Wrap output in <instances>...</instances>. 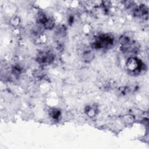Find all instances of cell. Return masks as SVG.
<instances>
[{
	"instance_id": "obj_6",
	"label": "cell",
	"mask_w": 149,
	"mask_h": 149,
	"mask_svg": "<svg viewBox=\"0 0 149 149\" xmlns=\"http://www.w3.org/2000/svg\"><path fill=\"white\" fill-rule=\"evenodd\" d=\"M49 114L52 119L57 120L61 116V111L56 108H51L49 111Z\"/></svg>"
},
{
	"instance_id": "obj_5",
	"label": "cell",
	"mask_w": 149,
	"mask_h": 149,
	"mask_svg": "<svg viewBox=\"0 0 149 149\" xmlns=\"http://www.w3.org/2000/svg\"><path fill=\"white\" fill-rule=\"evenodd\" d=\"M48 18L49 17H47V16L45 13L42 12H39L37 14V22L44 26L45 23L47 22Z\"/></svg>"
},
{
	"instance_id": "obj_9",
	"label": "cell",
	"mask_w": 149,
	"mask_h": 149,
	"mask_svg": "<svg viewBox=\"0 0 149 149\" xmlns=\"http://www.w3.org/2000/svg\"><path fill=\"white\" fill-rule=\"evenodd\" d=\"M54 25H55V22L54 19L51 17H49L47 22L44 25V27L46 29H51L54 27Z\"/></svg>"
},
{
	"instance_id": "obj_2",
	"label": "cell",
	"mask_w": 149,
	"mask_h": 149,
	"mask_svg": "<svg viewBox=\"0 0 149 149\" xmlns=\"http://www.w3.org/2000/svg\"><path fill=\"white\" fill-rule=\"evenodd\" d=\"M113 42V38L111 36L102 34L96 38L95 40L93 43L92 47L97 49L105 48L112 45Z\"/></svg>"
},
{
	"instance_id": "obj_10",
	"label": "cell",
	"mask_w": 149,
	"mask_h": 149,
	"mask_svg": "<svg viewBox=\"0 0 149 149\" xmlns=\"http://www.w3.org/2000/svg\"><path fill=\"white\" fill-rule=\"evenodd\" d=\"M11 24L13 26H17L19 24L20 20H19V18H18L17 17H13L10 20Z\"/></svg>"
},
{
	"instance_id": "obj_7",
	"label": "cell",
	"mask_w": 149,
	"mask_h": 149,
	"mask_svg": "<svg viewBox=\"0 0 149 149\" xmlns=\"http://www.w3.org/2000/svg\"><path fill=\"white\" fill-rule=\"evenodd\" d=\"M85 111L87 115L93 117L97 113V108L94 106H88L85 108Z\"/></svg>"
},
{
	"instance_id": "obj_4",
	"label": "cell",
	"mask_w": 149,
	"mask_h": 149,
	"mask_svg": "<svg viewBox=\"0 0 149 149\" xmlns=\"http://www.w3.org/2000/svg\"><path fill=\"white\" fill-rule=\"evenodd\" d=\"M148 8L144 4H141L133 12V15L135 17H141L147 19L148 18Z\"/></svg>"
},
{
	"instance_id": "obj_3",
	"label": "cell",
	"mask_w": 149,
	"mask_h": 149,
	"mask_svg": "<svg viewBox=\"0 0 149 149\" xmlns=\"http://www.w3.org/2000/svg\"><path fill=\"white\" fill-rule=\"evenodd\" d=\"M54 58V55L51 53L42 51L38 54L37 56V61L41 64H48L53 61Z\"/></svg>"
},
{
	"instance_id": "obj_1",
	"label": "cell",
	"mask_w": 149,
	"mask_h": 149,
	"mask_svg": "<svg viewBox=\"0 0 149 149\" xmlns=\"http://www.w3.org/2000/svg\"><path fill=\"white\" fill-rule=\"evenodd\" d=\"M126 66L130 74L137 75L144 70L145 65L140 59L135 57H130L127 60Z\"/></svg>"
},
{
	"instance_id": "obj_8",
	"label": "cell",
	"mask_w": 149,
	"mask_h": 149,
	"mask_svg": "<svg viewBox=\"0 0 149 149\" xmlns=\"http://www.w3.org/2000/svg\"><path fill=\"white\" fill-rule=\"evenodd\" d=\"M83 59L85 61H91L93 58H94V55L91 52V51L90 50H86L85 51L83 54Z\"/></svg>"
}]
</instances>
